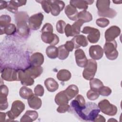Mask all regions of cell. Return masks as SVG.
<instances>
[{"instance_id":"6da1fadb","label":"cell","mask_w":122,"mask_h":122,"mask_svg":"<svg viewBox=\"0 0 122 122\" xmlns=\"http://www.w3.org/2000/svg\"><path fill=\"white\" fill-rule=\"evenodd\" d=\"M71 110L81 120L85 121H93L99 114L100 110L98 105L94 102H88L83 106H81L74 99L70 104Z\"/></svg>"},{"instance_id":"7a4b0ae2","label":"cell","mask_w":122,"mask_h":122,"mask_svg":"<svg viewBox=\"0 0 122 122\" xmlns=\"http://www.w3.org/2000/svg\"><path fill=\"white\" fill-rule=\"evenodd\" d=\"M15 18L18 33L22 37L28 36L30 32V28L27 24L29 19L28 14L26 12L20 11L16 14Z\"/></svg>"},{"instance_id":"3957f363","label":"cell","mask_w":122,"mask_h":122,"mask_svg":"<svg viewBox=\"0 0 122 122\" xmlns=\"http://www.w3.org/2000/svg\"><path fill=\"white\" fill-rule=\"evenodd\" d=\"M25 104L20 101L17 100L13 102L11 109L6 112L8 120L6 121H13L25 109Z\"/></svg>"},{"instance_id":"277c9868","label":"cell","mask_w":122,"mask_h":122,"mask_svg":"<svg viewBox=\"0 0 122 122\" xmlns=\"http://www.w3.org/2000/svg\"><path fill=\"white\" fill-rule=\"evenodd\" d=\"M117 44L115 40L106 42L103 46V52L106 58L110 60H114L118 56V51L116 50Z\"/></svg>"},{"instance_id":"5b68a950","label":"cell","mask_w":122,"mask_h":122,"mask_svg":"<svg viewBox=\"0 0 122 122\" xmlns=\"http://www.w3.org/2000/svg\"><path fill=\"white\" fill-rule=\"evenodd\" d=\"M83 71V77L87 80H91L94 78L97 69V63L93 59L88 60L87 65Z\"/></svg>"},{"instance_id":"8992f818","label":"cell","mask_w":122,"mask_h":122,"mask_svg":"<svg viewBox=\"0 0 122 122\" xmlns=\"http://www.w3.org/2000/svg\"><path fill=\"white\" fill-rule=\"evenodd\" d=\"M98 106L100 111L109 116H114L116 115L117 112V107L111 104L109 101L106 99L101 101L98 103Z\"/></svg>"},{"instance_id":"52a82bcc","label":"cell","mask_w":122,"mask_h":122,"mask_svg":"<svg viewBox=\"0 0 122 122\" xmlns=\"http://www.w3.org/2000/svg\"><path fill=\"white\" fill-rule=\"evenodd\" d=\"M81 32L84 34H88L87 40L92 43L97 42L100 38V32L97 29L85 26L83 28Z\"/></svg>"},{"instance_id":"ba28073f","label":"cell","mask_w":122,"mask_h":122,"mask_svg":"<svg viewBox=\"0 0 122 122\" xmlns=\"http://www.w3.org/2000/svg\"><path fill=\"white\" fill-rule=\"evenodd\" d=\"M1 77L8 81H18V70L9 67L4 68L1 71Z\"/></svg>"},{"instance_id":"9c48e42d","label":"cell","mask_w":122,"mask_h":122,"mask_svg":"<svg viewBox=\"0 0 122 122\" xmlns=\"http://www.w3.org/2000/svg\"><path fill=\"white\" fill-rule=\"evenodd\" d=\"M43 14L41 13L35 14L30 17L28 20V25L30 29L33 30L39 29L43 20Z\"/></svg>"},{"instance_id":"30bf717a","label":"cell","mask_w":122,"mask_h":122,"mask_svg":"<svg viewBox=\"0 0 122 122\" xmlns=\"http://www.w3.org/2000/svg\"><path fill=\"white\" fill-rule=\"evenodd\" d=\"M41 39L44 43H48L53 46L56 45L59 42V37L56 34L51 32L41 33Z\"/></svg>"},{"instance_id":"8fae6325","label":"cell","mask_w":122,"mask_h":122,"mask_svg":"<svg viewBox=\"0 0 122 122\" xmlns=\"http://www.w3.org/2000/svg\"><path fill=\"white\" fill-rule=\"evenodd\" d=\"M121 33V30L117 26H112L107 29L105 32L106 41H112L118 37Z\"/></svg>"},{"instance_id":"7c38bea8","label":"cell","mask_w":122,"mask_h":122,"mask_svg":"<svg viewBox=\"0 0 122 122\" xmlns=\"http://www.w3.org/2000/svg\"><path fill=\"white\" fill-rule=\"evenodd\" d=\"M51 13L54 16L59 15L60 12L62 11L64 7L65 3L62 0H50Z\"/></svg>"},{"instance_id":"4fadbf2b","label":"cell","mask_w":122,"mask_h":122,"mask_svg":"<svg viewBox=\"0 0 122 122\" xmlns=\"http://www.w3.org/2000/svg\"><path fill=\"white\" fill-rule=\"evenodd\" d=\"M75 61L77 65L82 68H84L88 62V60L84 51L81 49H76L74 53Z\"/></svg>"},{"instance_id":"5bb4252c","label":"cell","mask_w":122,"mask_h":122,"mask_svg":"<svg viewBox=\"0 0 122 122\" xmlns=\"http://www.w3.org/2000/svg\"><path fill=\"white\" fill-rule=\"evenodd\" d=\"M89 55L94 60L101 59L103 55V50L102 47L99 45H92L89 48Z\"/></svg>"},{"instance_id":"9a60e30c","label":"cell","mask_w":122,"mask_h":122,"mask_svg":"<svg viewBox=\"0 0 122 122\" xmlns=\"http://www.w3.org/2000/svg\"><path fill=\"white\" fill-rule=\"evenodd\" d=\"M18 79L23 85L31 86L34 83V79L27 74L24 70H18Z\"/></svg>"},{"instance_id":"2e32d148","label":"cell","mask_w":122,"mask_h":122,"mask_svg":"<svg viewBox=\"0 0 122 122\" xmlns=\"http://www.w3.org/2000/svg\"><path fill=\"white\" fill-rule=\"evenodd\" d=\"M74 46L75 49H78L82 46L85 47L88 45V41L86 37L83 35H77L71 40Z\"/></svg>"},{"instance_id":"e0dca14e","label":"cell","mask_w":122,"mask_h":122,"mask_svg":"<svg viewBox=\"0 0 122 122\" xmlns=\"http://www.w3.org/2000/svg\"><path fill=\"white\" fill-rule=\"evenodd\" d=\"M24 71L33 79L40 76L43 72V68L40 66L30 65L26 68Z\"/></svg>"},{"instance_id":"ac0fdd59","label":"cell","mask_w":122,"mask_h":122,"mask_svg":"<svg viewBox=\"0 0 122 122\" xmlns=\"http://www.w3.org/2000/svg\"><path fill=\"white\" fill-rule=\"evenodd\" d=\"M44 56L40 52H35L33 53L30 58V65L35 66H40L44 62Z\"/></svg>"},{"instance_id":"d6986e66","label":"cell","mask_w":122,"mask_h":122,"mask_svg":"<svg viewBox=\"0 0 122 122\" xmlns=\"http://www.w3.org/2000/svg\"><path fill=\"white\" fill-rule=\"evenodd\" d=\"M64 12L70 20H78L79 12L77 9L71 5H68L65 8Z\"/></svg>"},{"instance_id":"ffe728a7","label":"cell","mask_w":122,"mask_h":122,"mask_svg":"<svg viewBox=\"0 0 122 122\" xmlns=\"http://www.w3.org/2000/svg\"><path fill=\"white\" fill-rule=\"evenodd\" d=\"M93 0H71L70 3L76 8L86 10L88 8V5L92 4Z\"/></svg>"},{"instance_id":"44dd1931","label":"cell","mask_w":122,"mask_h":122,"mask_svg":"<svg viewBox=\"0 0 122 122\" xmlns=\"http://www.w3.org/2000/svg\"><path fill=\"white\" fill-rule=\"evenodd\" d=\"M38 117V113L35 111L28 110L20 119V122H33Z\"/></svg>"},{"instance_id":"7402d4cb","label":"cell","mask_w":122,"mask_h":122,"mask_svg":"<svg viewBox=\"0 0 122 122\" xmlns=\"http://www.w3.org/2000/svg\"><path fill=\"white\" fill-rule=\"evenodd\" d=\"M28 103L30 107L34 110L39 109L42 104L41 99L35 95H32L28 99Z\"/></svg>"},{"instance_id":"603a6c76","label":"cell","mask_w":122,"mask_h":122,"mask_svg":"<svg viewBox=\"0 0 122 122\" xmlns=\"http://www.w3.org/2000/svg\"><path fill=\"white\" fill-rule=\"evenodd\" d=\"M44 85L47 90L50 92H54L59 88L58 82L52 78L46 79L44 81Z\"/></svg>"},{"instance_id":"cb8c5ba5","label":"cell","mask_w":122,"mask_h":122,"mask_svg":"<svg viewBox=\"0 0 122 122\" xmlns=\"http://www.w3.org/2000/svg\"><path fill=\"white\" fill-rule=\"evenodd\" d=\"M64 92L70 101L77 95L79 93V89L76 85L71 84L69 86L66 90H64Z\"/></svg>"},{"instance_id":"d4e9b609","label":"cell","mask_w":122,"mask_h":122,"mask_svg":"<svg viewBox=\"0 0 122 122\" xmlns=\"http://www.w3.org/2000/svg\"><path fill=\"white\" fill-rule=\"evenodd\" d=\"M69 101L64 91H62L58 93L55 97V102L56 104L60 105L67 104Z\"/></svg>"},{"instance_id":"484cf974","label":"cell","mask_w":122,"mask_h":122,"mask_svg":"<svg viewBox=\"0 0 122 122\" xmlns=\"http://www.w3.org/2000/svg\"><path fill=\"white\" fill-rule=\"evenodd\" d=\"M71 76L70 71L66 69L60 70L57 74V79L61 81H69Z\"/></svg>"},{"instance_id":"4316f807","label":"cell","mask_w":122,"mask_h":122,"mask_svg":"<svg viewBox=\"0 0 122 122\" xmlns=\"http://www.w3.org/2000/svg\"><path fill=\"white\" fill-rule=\"evenodd\" d=\"M110 0H98L96 1V7L98 9V12H104L110 8Z\"/></svg>"},{"instance_id":"83f0119b","label":"cell","mask_w":122,"mask_h":122,"mask_svg":"<svg viewBox=\"0 0 122 122\" xmlns=\"http://www.w3.org/2000/svg\"><path fill=\"white\" fill-rule=\"evenodd\" d=\"M78 20H81L84 23L90 22L92 20V15L86 10H83L78 13Z\"/></svg>"},{"instance_id":"f1b7e54d","label":"cell","mask_w":122,"mask_h":122,"mask_svg":"<svg viewBox=\"0 0 122 122\" xmlns=\"http://www.w3.org/2000/svg\"><path fill=\"white\" fill-rule=\"evenodd\" d=\"M46 53L49 58L51 59H56L58 55V48L53 45L49 46L46 48Z\"/></svg>"},{"instance_id":"f546056e","label":"cell","mask_w":122,"mask_h":122,"mask_svg":"<svg viewBox=\"0 0 122 122\" xmlns=\"http://www.w3.org/2000/svg\"><path fill=\"white\" fill-rule=\"evenodd\" d=\"M83 23H84L81 20H77L72 25H71L72 36H75L80 33L81 28Z\"/></svg>"},{"instance_id":"4dcf8cb0","label":"cell","mask_w":122,"mask_h":122,"mask_svg":"<svg viewBox=\"0 0 122 122\" xmlns=\"http://www.w3.org/2000/svg\"><path fill=\"white\" fill-rule=\"evenodd\" d=\"M19 94L20 96L24 99H28L34 95L32 90L26 86L21 87L19 91Z\"/></svg>"},{"instance_id":"1f68e13d","label":"cell","mask_w":122,"mask_h":122,"mask_svg":"<svg viewBox=\"0 0 122 122\" xmlns=\"http://www.w3.org/2000/svg\"><path fill=\"white\" fill-rule=\"evenodd\" d=\"M17 30V27L14 24L10 23L3 29H0V34H6L8 35L14 34Z\"/></svg>"},{"instance_id":"d6a6232c","label":"cell","mask_w":122,"mask_h":122,"mask_svg":"<svg viewBox=\"0 0 122 122\" xmlns=\"http://www.w3.org/2000/svg\"><path fill=\"white\" fill-rule=\"evenodd\" d=\"M90 81V88L92 90L98 92L101 87L103 86L102 82L98 79L93 78Z\"/></svg>"},{"instance_id":"836d02e7","label":"cell","mask_w":122,"mask_h":122,"mask_svg":"<svg viewBox=\"0 0 122 122\" xmlns=\"http://www.w3.org/2000/svg\"><path fill=\"white\" fill-rule=\"evenodd\" d=\"M58 58L61 60L66 59L69 55V51L66 49L64 45H61L58 48Z\"/></svg>"},{"instance_id":"e575fe53","label":"cell","mask_w":122,"mask_h":122,"mask_svg":"<svg viewBox=\"0 0 122 122\" xmlns=\"http://www.w3.org/2000/svg\"><path fill=\"white\" fill-rule=\"evenodd\" d=\"M98 14L100 16L113 18L116 16V15H117V12L111 8H109L108 10L104 12H98Z\"/></svg>"},{"instance_id":"d590c367","label":"cell","mask_w":122,"mask_h":122,"mask_svg":"<svg viewBox=\"0 0 122 122\" xmlns=\"http://www.w3.org/2000/svg\"><path fill=\"white\" fill-rule=\"evenodd\" d=\"M11 21V18L8 15H2L0 17V27L3 29L10 24Z\"/></svg>"},{"instance_id":"8d00e7d4","label":"cell","mask_w":122,"mask_h":122,"mask_svg":"<svg viewBox=\"0 0 122 122\" xmlns=\"http://www.w3.org/2000/svg\"><path fill=\"white\" fill-rule=\"evenodd\" d=\"M8 107L7 95L0 93V110H5Z\"/></svg>"},{"instance_id":"74e56055","label":"cell","mask_w":122,"mask_h":122,"mask_svg":"<svg viewBox=\"0 0 122 122\" xmlns=\"http://www.w3.org/2000/svg\"><path fill=\"white\" fill-rule=\"evenodd\" d=\"M99 96L100 94L98 91H94L92 89L89 90L86 93V96L87 98L91 101H94L97 99Z\"/></svg>"},{"instance_id":"f35d334b","label":"cell","mask_w":122,"mask_h":122,"mask_svg":"<svg viewBox=\"0 0 122 122\" xmlns=\"http://www.w3.org/2000/svg\"><path fill=\"white\" fill-rule=\"evenodd\" d=\"M66 25L65 22L62 20H59L57 22L56 25V28L57 31L61 34L64 33V29Z\"/></svg>"},{"instance_id":"ab89813d","label":"cell","mask_w":122,"mask_h":122,"mask_svg":"<svg viewBox=\"0 0 122 122\" xmlns=\"http://www.w3.org/2000/svg\"><path fill=\"white\" fill-rule=\"evenodd\" d=\"M36 1L41 3L42 8L46 13H49L51 12L50 0H39Z\"/></svg>"},{"instance_id":"60d3db41","label":"cell","mask_w":122,"mask_h":122,"mask_svg":"<svg viewBox=\"0 0 122 122\" xmlns=\"http://www.w3.org/2000/svg\"><path fill=\"white\" fill-rule=\"evenodd\" d=\"M98 92L100 95L103 96H108L111 94L112 90L109 87L103 85L99 90Z\"/></svg>"},{"instance_id":"b9f144b4","label":"cell","mask_w":122,"mask_h":122,"mask_svg":"<svg viewBox=\"0 0 122 122\" xmlns=\"http://www.w3.org/2000/svg\"><path fill=\"white\" fill-rule=\"evenodd\" d=\"M96 23L101 28H105L109 24L110 21L105 18H101L96 20Z\"/></svg>"},{"instance_id":"7bdbcfd3","label":"cell","mask_w":122,"mask_h":122,"mask_svg":"<svg viewBox=\"0 0 122 122\" xmlns=\"http://www.w3.org/2000/svg\"><path fill=\"white\" fill-rule=\"evenodd\" d=\"M34 94L37 96H42L44 93V90L41 84L37 85L34 89Z\"/></svg>"},{"instance_id":"ee69618b","label":"cell","mask_w":122,"mask_h":122,"mask_svg":"<svg viewBox=\"0 0 122 122\" xmlns=\"http://www.w3.org/2000/svg\"><path fill=\"white\" fill-rule=\"evenodd\" d=\"M71 110V106L67 104H63L60 105L58 108L57 109V112L59 113H64L67 112H69Z\"/></svg>"},{"instance_id":"f6af8a7d","label":"cell","mask_w":122,"mask_h":122,"mask_svg":"<svg viewBox=\"0 0 122 122\" xmlns=\"http://www.w3.org/2000/svg\"><path fill=\"white\" fill-rule=\"evenodd\" d=\"M7 9L9 11H10L13 13L17 14V13H18V7L17 6H16L12 2L11 0L9 1Z\"/></svg>"},{"instance_id":"bcb514c9","label":"cell","mask_w":122,"mask_h":122,"mask_svg":"<svg viewBox=\"0 0 122 122\" xmlns=\"http://www.w3.org/2000/svg\"><path fill=\"white\" fill-rule=\"evenodd\" d=\"M53 29L52 25L49 23H47L44 25L43 26L41 32H53Z\"/></svg>"},{"instance_id":"7dc6e473","label":"cell","mask_w":122,"mask_h":122,"mask_svg":"<svg viewBox=\"0 0 122 122\" xmlns=\"http://www.w3.org/2000/svg\"><path fill=\"white\" fill-rule=\"evenodd\" d=\"M64 46L66 49L69 51V52L72 51L74 48V46L73 42L71 41H67L66 43L64 44Z\"/></svg>"},{"instance_id":"c3c4849f","label":"cell","mask_w":122,"mask_h":122,"mask_svg":"<svg viewBox=\"0 0 122 122\" xmlns=\"http://www.w3.org/2000/svg\"><path fill=\"white\" fill-rule=\"evenodd\" d=\"M64 32L67 37L72 36L71 29V25H70V24H66L64 29Z\"/></svg>"},{"instance_id":"681fc988","label":"cell","mask_w":122,"mask_h":122,"mask_svg":"<svg viewBox=\"0 0 122 122\" xmlns=\"http://www.w3.org/2000/svg\"><path fill=\"white\" fill-rule=\"evenodd\" d=\"M12 2L18 7L25 5L27 2L26 0H11Z\"/></svg>"},{"instance_id":"f907efd6","label":"cell","mask_w":122,"mask_h":122,"mask_svg":"<svg viewBox=\"0 0 122 122\" xmlns=\"http://www.w3.org/2000/svg\"><path fill=\"white\" fill-rule=\"evenodd\" d=\"M106 121L104 117L101 115H99L98 114L96 117L95 118V119L94 120L93 122H105Z\"/></svg>"},{"instance_id":"816d5d0a","label":"cell","mask_w":122,"mask_h":122,"mask_svg":"<svg viewBox=\"0 0 122 122\" xmlns=\"http://www.w3.org/2000/svg\"><path fill=\"white\" fill-rule=\"evenodd\" d=\"M6 1L1 0L0 2V9L1 10L4 9H7L8 4Z\"/></svg>"},{"instance_id":"f5cc1de1","label":"cell","mask_w":122,"mask_h":122,"mask_svg":"<svg viewBox=\"0 0 122 122\" xmlns=\"http://www.w3.org/2000/svg\"><path fill=\"white\" fill-rule=\"evenodd\" d=\"M6 113L0 112V122H4L5 121V118L6 116Z\"/></svg>"},{"instance_id":"db71d44e","label":"cell","mask_w":122,"mask_h":122,"mask_svg":"<svg viewBox=\"0 0 122 122\" xmlns=\"http://www.w3.org/2000/svg\"><path fill=\"white\" fill-rule=\"evenodd\" d=\"M113 2L116 4H121L122 2V0H113Z\"/></svg>"}]
</instances>
